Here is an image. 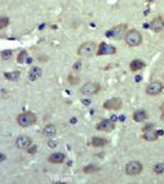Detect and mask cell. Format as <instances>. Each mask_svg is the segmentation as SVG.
Here are the masks:
<instances>
[{
	"instance_id": "1",
	"label": "cell",
	"mask_w": 164,
	"mask_h": 184,
	"mask_svg": "<svg viewBox=\"0 0 164 184\" xmlns=\"http://www.w3.org/2000/svg\"><path fill=\"white\" fill-rule=\"evenodd\" d=\"M124 39H125V43L129 47H137L142 43V34L137 30H129L126 32Z\"/></svg>"
},
{
	"instance_id": "2",
	"label": "cell",
	"mask_w": 164,
	"mask_h": 184,
	"mask_svg": "<svg viewBox=\"0 0 164 184\" xmlns=\"http://www.w3.org/2000/svg\"><path fill=\"white\" fill-rule=\"evenodd\" d=\"M16 120L21 128H28L37 122V117L33 112H23L17 115Z\"/></svg>"
},
{
	"instance_id": "3",
	"label": "cell",
	"mask_w": 164,
	"mask_h": 184,
	"mask_svg": "<svg viewBox=\"0 0 164 184\" xmlns=\"http://www.w3.org/2000/svg\"><path fill=\"white\" fill-rule=\"evenodd\" d=\"M126 25H117L114 27H111L110 30L107 31L105 36L108 38H111V39H115V41H119V39L124 38L125 34H126Z\"/></svg>"
},
{
	"instance_id": "4",
	"label": "cell",
	"mask_w": 164,
	"mask_h": 184,
	"mask_svg": "<svg viewBox=\"0 0 164 184\" xmlns=\"http://www.w3.org/2000/svg\"><path fill=\"white\" fill-rule=\"evenodd\" d=\"M97 50V44L94 42H85L79 47L77 53L80 57H91Z\"/></svg>"
},
{
	"instance_id": "5",
	"label": "cell",
	"mask_w": 164,
	"mask_h": 184,
	"mask_svg": "<svg viewBox=\"0 0 164 184\" xmlns=\"http://www.w3.org/2000/svg\"><path fill=\"white\" fill-rule=\"evenodd\" d=\"M99 91H100V85L98 82H94V81L86 82L81 87V93L85 95V96H93V95L98 93Z\"/></svg>"
},
{
	"instance_id": "6",
	"label": "cell",
	"mask_w": 164,
	"mask_h": 184,
	"mask_svg": "<svg viewBox=\"0 0 164 184\" xmlns=\"http://www.w3.org/2000/svg\"><path fill=\"white\" fill-rule=\"evenodd\" d=\"M142 169H143V166H142L141 162H138V161H130L128 165L125 166V172H126V174H129V176L140 174L142 172Z\"/></svg>"
},
{
	"instance_id": "7",
	"label": "cell",
	"mask_w": 164,
	"mask_h": 184,
	"mask_svg": "<svg viewBox=\"0 0 164 184\" xmlns=\"http://www.w3.org/2000/svg\"><path fill=\"white\" fill-rule=\"evenodd\" d=\"M103 107L108 111H119L122 107V101L119 97H113L103 103Z\"/></svg>"
},
{
	"instance_id": "8",
	"label": "cell",
	"mask_w": 164,
	"mask_h": 184,
	"mask_svg": "<svg viewBox=\"0 0 164 184\" xmlns=\"http://www.w3.org/2000/svg\"><path fill=\"white\" fill-rule=\"evenodd\" d=\"M163 91V84L159 81H152L146 86V93L149 96H157Z\"/></svg>"
},
{
	"instance_id": "9",
	"label": "cell",
	"mask_w": 164,
	"mask_h": 184,
	"mask_svg": "<svg viewBox=\"0 0 164 184\" xmlns=\"http://www.w3.org/2000/svg\"><path fill=\"white\" fill-rule=\"evenodd\" d=\"M97 130L99 131H104V133H111L115 129V123L111 119H102L97 124Z\"/></svg>"
},
{
	"instance_id": "10",
	"label": "cell",
	"mask_w": 164,
	"mask_h": 184,
	"mask_svg": "<svg viewBox=\"0 0 164 184\" xmlns=\"http://www.w3.org/2000/svg\"><path fill=\"white\" fill-rule=\"evenodd\" d=\"M117 52V48L111 44H108V43H100L98 49H97V54L98 55H111L114 54Z\"/></svg>"
},
{
	"instance_id": "11",
	"label": "cell",
	"mask_w": 164,
	"mask_h": 184,
	"mask_svg": "<svg viewBox=\"0 0 164 184\" xmlns=\"http://www.w3.org/2000/svg\"><path fill=\"white\" fill-rule=\"evenodd\" d=\"M163 133L162 131H159V130H156L154 128H152V129H149V130H146V131H143V135H142V138L145 139V140H147V141H156L160 135H162Z\"/></svg>"
},
{
	"instance_id": "12",
	"label": "cell",
	"mask_w": 164,
	"mask_h": 184,
	"mask_svg": "<svg viewBox=\"0 0 164 184\" xmlns=\"http://www.w3.org/2000/svg\"><path fill=\"white\" fill-rule=\"evenodd\" d=\"M149 28L153 32H162L164 30V20L162 17H154L149 23Z\"/></svg>"
},
{
	"instance_id": "13",
	"label": "cell",
	"mask_w": 164,
	"mask_h": 184,
	"mask_svg": "<svg viewBox=\"0 0 164 184\" xmlns=\"http://www.w3.org/2000/svg\"><path fill=\"white\" fill-rule=\"evenodd\" d=\"M32 144V140L30 136H26V135H21L16 139V146L19 149H28Z\"/></svg>"
},
{
	"instance_id": "14",
	"label": "cell",
	"mask_w": 164,
	"mask_h": 184,
	"mask_svg": "<svg viewBox=\"0 0 164 184\" xmlns=\"http://www.w3.org/2000/svg\"><path fill=\"white\" fill-rule=\"evenodd\" d=\"M43 75V70L39 67H33L31 68L30 73H28V79L31 81H36V80H39Z\"/></svg>"
},
{
	"instance_id": "15",
	"label": "cell",
	"mask_w": 164,
	"mask_h": 184,
	"mask_svg": "<svg viewBox=\"0 0 164 184\" xmlns=\"http://www.w3.org/2000/svg\"><path fill=\"white\" fill-rule=\"evenodd\" d=\"M48 161L50 163H62L65 161V155L64 153H61V152H54L52 153L49 157H48Z\"/></svg>"
},
{
	"instance_id": "16",
	"label": "cell",
	"mask_w": 164,
	"mask_h": 184,
	"mask_svg": "<svg viewBox=\"0 0 164 184\" xmlns=\"http://www.w3.org/2000/svg\"><path fill=\"white\" fill-rule=\"evenodd\" d=\"M132 118H134L135 122L141 123V122H145V120L147 119V118H148V114H147V112H146L145 109H137V111L134 112Z\"/></svg>"
},
{
	"instance_id": "17",
	"label": "cell",
	"mask_w": 164,
	"mask_h": 184,
	"mask_svg": "<svg viewBox=\"0 0 164 184\" xmlns=\"http://www.w3.org/2000/svg\"><path fill=\"white\" fill-rule=\"evenodd\" d=\"M42 134L47 138H54L56 135V128L54 124H48L44 126L43 131H42Z\"/></svg>"
},
{
	"instance_id": "18",
	"label": "cell",
	"mask_w": 164,
	"mask_h": 184,
	"mask_svg": "<svg viewBox=\"0 0 164 184\" xmlns=\"http://www.w3.org/2000/svg\"><path fill=\"white\" fill-rule=\"evenodd\" d=\"M145 67H146V64H145L142 60H140V59H134V60L130 63V70H131V71H140V70H142Z\"/></svg>"
},
{
	"instance_id": "19",
	"label": "cell",
	"mask_w": 164,
	"mask_h": 184,
	"mask_svg": "<svg viewBox=\"0 0 164 184\" xmlns=\"http://www.w3.org/2000/svg\"><path fill=\"white\" fill-rule=\"evenodd\" d=\"M91 142H92V145L94 147H102V146H104L107 144V140L103 139V138H99V136H93Z\"/></svg>"
},
{
	"instance_id": "20",
	"label": "cell",
	"mask_w": 164,
	"mask_h": 184,
	"mask_svg": "<svg viewBox=\"0 0 164 184\" xmlns=\"http://www.w3.org/2000/svg\"><path fill=\"white\" fill-rule=\"evenodd\" d=\"M20 75H21V73L20 71H11V73H5L4 74V76L7 79V80H10V81H17L19 79H20Z\"/></svg>"
},
{
	"instance_id": "21",
	"label": "cell",
	"mask_w": 164,
	"mask_h": 184,
	"mask_svg": "<svg viewBox=\"0 0 164 184\" xmlns=\"http://www.w3.org/2000/svg\"><path fill=\"white\" fill-rule=\"evenodd\" d=\"M27 59H28V53H27V52L26 50L20 52V54L17 55V61L20 64H23L24 61H27Z\"/></svg>"
},
{
	"instance_id": "22",
	"label": "cell",
	"mask_w": 164,
	"mask_h": 184,
	"mask_svg": "<svg viewBox=\"0 0 164 184\" xmlns=\"http://www.w3.org/2000/svg\"><path fill=\"white\" fill-rule=\"evenodd\" d=\"M69 82H70L71 85H77V84L80 82V76H79V75L71 74V75L69 76Z\"/></svg>"
},
{
	"instance_id": "23",
	"label": "cell",
	"mask_w": 164,
	"mask_h": 184,
	"mask_svg": "<svg viewBox=\"0 0 164 184\" xmlns=\"http://www.w3.org/2000/svg\"><path fill=\"white\" fill-rule=\"evenodd\" d=\"M11 58H12V50L6 49V50H4L3 53H1V59L3 60H9Z\"/></svg>"
},
{
	"instance_id": "24",
	"label": "cell",
	"mask_w": 164,
	"mask_h": 184,
	"mask_svg": "<svg viewBox=\"0 0 164 184\" xmlns=\"http://www.w3.org/2000/svg\"><path fill=\"white\" fill-rule=\"evenodd\" d=\"M153 171L157 173V174H162L164 172V163H157L154 167H153Z\"/></svg>"
},
{
	"instance_id": "25",
	"label": "cell",
	"mask_w": 164,
	"mask_h": 184,
	"mask_svg": "<svg viewBox=\"0 0 164 184\" xmlns=\"http://www.w3.org/2000/svg\"><path fill=\"white\" fill-rule=\"evenodd\" d=\"M9 25V19L7 17H0V30L6 27Z\"/></svg>"
},
{
	"instance_id": "26",
	"label": "cell",
	"mask_w": 164,
	"mask_h": 184,
	"mask_svg": "<svg viewBox=\"0 0 164 184\" xmlns=\"http://www.w3.org/2000/svg\"><path fill=\"white\" fill-rule=\"evenodd\" d=\"M96 169H97V168H94L93 166H87V167L83 168V172L88 173V172H93V171H96Z\"/></svg>"
},
{
	"instance_id": "27",
	"label": "cell",
	"mask_w": 164,
	"mask_h": 184,
	"mask_svg": "<svg viewBox=\"0 0 164 184\" xmlns=\"http://www.w3.org/2000/svg\"><path fill=\"white\" fill-rule=\"evenodd\" d=\"M81 67H82V64L79 61V63H76V64L73 65V70H75V71H79V70L81 69Z\"/></svg>"
},
{
	"instance_id": "28",
	"label": "cell",
	"mask_w": 164,
	"mask_h": 184,
	"mask_svg": "<svg viewBox=\"0 0 164 184\" xmlns=\"http://www.w3.org/2000/svg\"><path fill=\"white\" fill-rule=\"evenodd\" d=\"M152 128H154V125H153V124H146V125L143 126L142 131H146V130H149V129H152Z\"/></svg>"
},
{
	"instance_id": "29",
	"label": "cell",
	"mask_w": 164,
	"mask_h": 184,
	"mask_svg": "<svg viewBox=\"0 0 164 184\" xmlns=\"http://www.w3.org/2000/svg\"><path fill=\"white\" fill-rule=\"evenodd\" d=\"M37 151V146L34 145V146H32L31 149H28V153H34Z\"/></svg>"
},
{
	"instance_id": "30",
	"label": "cell",
	"mask_w": 164,
	"mask_h": 184,
	"mask_svg": "<svg viewBox=\"0 0 164 184\" xmlns=\"http://www.w3.org/2000/svg\"><path fill=\"white\" fill-rule=\"evenodd\" d=\"M160 114H162V119L164 120V103L160 106Z\"/></svg>"
},
{
	"instance_id": "31",
	"label": "cell",
	"mask_w": 164,
	"mask_h": 184,
	"mask_svg": "<svg viewBox=\"0 0 164 184\" xmlns=\"http://www.w3.org/2000/svg\"><path fill=\"white\" fill-rule=\"evenodd\" d=\"M5 160V155L4 153H0V162H3Z\"/></svg>"
},
{
	"instance_id": "32",
	"label": "cell",
	"mask_w": 164,
	"mask_h": 184,
	"mask_svg": "<svg viewBox=\"0 0 164 184\" xmlns=\"http://www.w3.org/2000/svg\"><path fill=\"white\" fill-rule=\"evenodd\" d=\"M56 145V142H52V141H49V146H55Z\"/></svg>"
},
{
	"instance_id": "33",
	"label": "cell",
	"mask_w": 164,
	"mask_h": 184,
	"mask_svg": "<svg viewBox=\"0 0 164 184\" xmlns=\"http://www.w3.org/2000/svg\"><path fill=\"white\" fill-rule=\"evenodd\" d=\"M153 1H156V0H146V3H153Z\"/></svg>"
}]
</instances>
